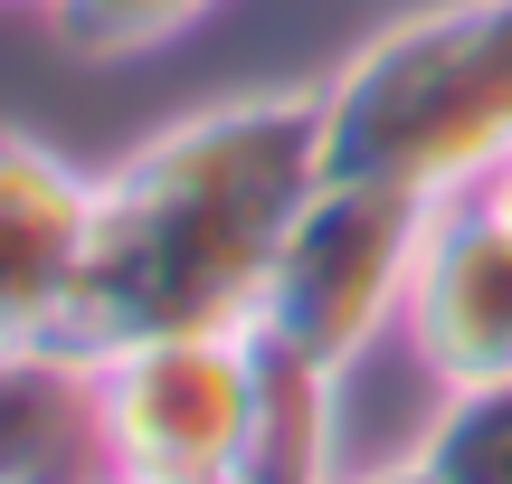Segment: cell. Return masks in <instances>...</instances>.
<instances>
[{
  "mask_svg": "<svg viewBox=\"0 0 512 484\" xmlns=\"http://www.w3.org/2000/svg\"><path fill=\"white\" fill-rule=\"evenodd\" d=\"M323 171L475 200L512 162V0H427L323 76Z\"/></svg>",
  "mask_w": 512,
  "mask_h": 484,
  "instance_id": "7a4b0ae2",
  "label": "cell"
},
{
  "mask_svg": "<svg viewBox=\"0 0 512 484\" xmlns=\"http://www.w3.org/2000/svg\"><path fill=\"white\" fill-rule=\"evenodd\" d=\"M437 209L446 200H418V190H389V181H332L323 171V190L294 209L285 247L266 266L256 333L342 380L380 333L408 323V285H418Z\"/></svg>",
  "mask_w": 512,
  "mask_h": 484,
  "instance_id": "3957f363",
  "label": "cell"
},
{
  "mask_svg": "<svg viewBox=\"0 0 512 484\" xmlns=\"http://www.w3.org/2000/svg\"><path fill=\"white\" fill-rule=\"evenodd\" d=\"M484 200H494V209H503V219H512V162L494 171V181H484Z\"/></svg>",
  "mask_w": 512,
  "mask_h": 484,
  "instance_id": "8fae6325",
  "label": "cell"
},
{
  "mask_svg": "<svg viewBox=\"0 0 512 484\" xmlns=\"http://www.w3.org/2000/svg\"><path fill=\"white\" fill-rule=\"evenodd\" d=\"M95 247V171L57 143L0 124V323L19 342H57Z\"/></svg>",
  "mask_w": 512,
  "mask_h": 484,
  "instance_id": "5b68a950",
  "label": "cell"
},
{
  "mask_svg": "<svg viewBox=\"0 0 512 484\" xmlns=\"http://www.w3.org/2000/svg\"><path fill=\"white\" fill-rule=\"evenodd\" d=\"M86 380H95V437H105L114 475L228 484L256 428L266 342H256V323H238V333H152V342L95 352Z\"/></svg>",
  "mask_w": 512,
  "mask_h": 484,
  "instance_id": "277c9868",
  "label": "cell"
},
{
  "mask_svg": "<svg viewBox=\"0 0 512 484\" xmlns=\"http://www.w3.org/2000/svg\"><path fill=\"white\" fill-rule=\"evenodd\" d=\"M228 484H342V380L313 371V361L285 352V342H266L256 428H247V456H238Z\"/></svg>",
  "mask_w": 512,
  "mask_h": 484,
  "instance_id": "52a82bcc",
  "label": "cell"
},
{
  "mask_svg": "<svg viewBox=\"0 0 512 484\" xmlns=\"http://www.w3.org/2000/svg\"><path fill=\"white\" fill-rule=\"evenodd\" d=\"M105 484H162V475H105Z\"/></svg>",
  "mask_w": 512,
  "mask_h": 484,
  "instance_id": "4fadbf2b",
  "label": "cell"
},
{
  "mask_svg": "<svg viewBox=\"0 0 512 484\" xmlns=\"http://www.w3.org/2000/svg\"><path fill=\"white\" fill-rule=\"evenodd\" d=\"M209 10H219V0H38L48 38H57L67 57H95V67L171 48V38H181V29H200Z\"/></svg>",
  "mask_w": 512,
  "mask_h": 484,
  "instance_id": "9c48e42d",
  "label": "cell"
},
{
  "mask_svg": "<svg viewBox=\"0 0 512 484\" xmlns=\"http://www.w3.org/2000/svg\"><path fill=\"white\" fill-rule=\"evenodd\" d=\"M323 190V95H238L143 133L95 171V247L57 352L95 361L152 333H238L294 209Z\"/></svg>",
  "mask_w": 512,
  "mask_h": 484,
  "instance_id": "6da1fadb",
  "label": "cell"
},
{
  "mask_svg": "<svg viewBox=\"0 0 512 484\" xmlns=\"http://www.w3.org/2000/svg\"><path fill=\"white\" fill-rule=\"evenodd\" d=\"M437 484H512V371L494 380H446L437 418L418 437Z\"/></svg>",
  "mask_w": 512,
  "mask_h": 484,
  "instance_id": "ba28073f",
  "label": "cell"
},
{
  "mask_svg": "<svg viewBox=\"0 0 512 484\" xmlns=\"http://www.w3.org/2000/svg\"><path fill=\"white\" fill-rule=\"evenodd\" d=\"M399 333L418 342V361L437 380H494V371H512V219L484 200V190L437 209Z\"/></svg>",
  "mask_w": 512,
  "mask_h": 484,
  "instance_id": "8992f818",
  "label": "cell"
},
{
  "mask_svg": "<svg viewBox=\"0 0 512 484\" xmlns=\"http://www.w3.org/2000/svg\"><path fill=\"white\" fill-rule=\"evenodd\" d=\"M19 352H29V342H19V333H10V323H0V371H10V361H19Z\"/></svg>",
  "mask_w": 512,
  "mask_h": 484,
  "instance_id": "7c38bea8",
  "label": "cell"
},
{
  "mask_svg": "<svg viewBox=\"0 0 512 484\" xmlns=\"http://www.w3.org/2000/svg\"><path fill=\"white\" fill-rule=\"evenodd\" d=\"M342 484H437V475H427V456H389V466H370V475H342Z\"/></svg>",
  "mask_w": 512,
  "mask_h": 484,
  "instance_id": "30bf717a",
  "label": "cell"
}]
</instances>
